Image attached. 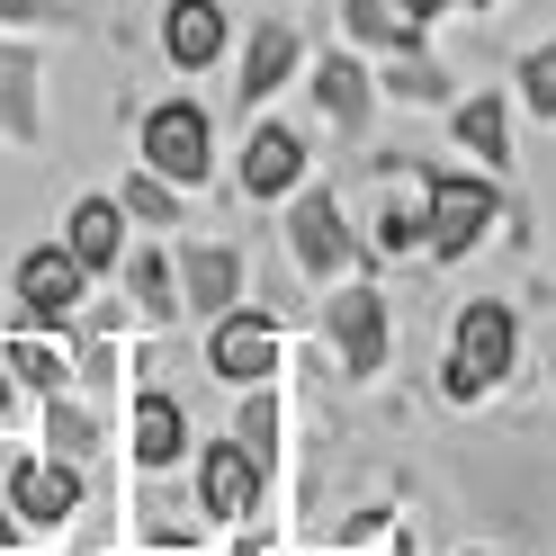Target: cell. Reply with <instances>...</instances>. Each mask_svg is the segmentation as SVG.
Listing matches in <instances>:
<instances>
[{
	"label": "cell",
	"mask_w": 556,
	"mask_h": 556,
	"mask_svg": "<svg viewBox=\"0 0 556 556\" xmlns=\"http://www.w3.org/2000/svg\"><path fill=\"white\" fill-rule=\"evenodd\" d=\"M233 440L252 448V467L269 476V458H278V395H269V387H252V395H242V413H233Z\"/></svg>",
	"instance_id": "23"
},
{
	"label": "cell",
	"mask_w": 556,
	"mask_h": 556,
	"mask_svg": "<svg viewBox=\"0 0 556 556\" xmlns=\"http://www.w3.org/2000/svg\"><path fill=\"white\" fill-rule=\"evenodd\" d=\"M63 252H73L81 269H117V252H126V206H117V198H81L73 216H63Z\"/></svg>",
	"instance_id": "16"
},
{
	"label": "cell",
	"mask_w": 556,
	"mask_h": 556,
	"mask_svg": "<svg viewBox=\"0 0 556 556\" xmlns=\"http://www.w3.org/2000/svg\"><path fill=\"white\" fill-rule=\"evenodd\" d=\"M81 377H90V387H109V377H117V351H109V341H90V351H81Z\"/></svg>",
	"instance_id": "30"
},
{
	"label": "cell",
	"mask_w": 556,
	"mask_h": 556,
	"mask_svg": "<svg viewBox=\"0 0 556 556\" xmlns=\"http://www.w3.org/2000/svg\"><path fill=\"white\" fill-rule=\"evenodd\" d=\"M81 278H90V269L63 252V242H37V252L18 261V278H10V288H18V315H27V324H73V315H81Z\"/></svg>",
	"instance_id": "6"
},
{
	"label": "cell",
	"mask_w": 556,
	"mask_h": 556,
	"mask_svg": "<svg viewBox=\"0 0 556 556\" xmlns=\"http://www.w3.org/2000/svg\"><path fill=\"white\" fill-rule=\"evenodd\" d=\"M395 10H404V18H422V27H431V18L448 10V0H395Z\"/></svg>",
	"instance_id": "31"
},
{
	"label": "cell",
	"mask_w": 556,
	"mask_h": 556,
	"mask_svg": "<svg viewBox=\"0 0 556 556\" xmlns=\"http://www.w3.org/2000/svg\"><path fill=\"white\" fill-rule=\"evenodd\" d=\"M315 324L332 332V351H341L351 377L387 368V296H377V288H332V296L315 305Z\"/></svg>",
	"instance_id": "5"
},
{
	"label": "cell",
	"mask_w": 556,
	"mask_h": 556,
	"mask_svg": "<svg viewBox=\"0 0 556 556\" xmlns=\"http://www.w3.org/2000/svg\"><path fill=\"white\" fill-rule=\"evenodd\" d=\"M170 269H180V315L216 324L225 305H242V252H233V242H180Z\"/></svg>",
	"instance_id": "8"
},
{
	"label": "cell",
	"mask_w": 556,
	"mask_h": 556,
	"mask_svg": "<svg viewBox=\"0 0 556 556\" xmlns=\"http://www.w3.org/2000/svg\"><path fill=\"white\" fill-rule=\"evenodd\" d=\"M440 387H448V395H458V404H476V395H484V377H476V368H467L458 351H448V368H440Z\"/></svg>",
	"instance_id": "28"
},
{
	"label": "cell",
	"mask_w": 556,
	"mask_h": 556,
	"mask_svg": "<svg viewBox=\"0 0 556 556\" xmlns=\"http://www.w3.org/2000/svg\"><path fill=\"white\" fill-rule=\"evenodd\" d=\"M377 242H387V252H422V206H387V216H377Z\"/></svg>",
	"instance_id": "27"
},
{
	"label": "cell",
	"mask_w": 556,
	"mask_h": 556,
	"mask_svg": "<svg viewBox=\"0 0 556 556\" xmlns=\"http://www.w3.org/2000/svg\"><path fill=\"white\" fill-rule=\"evenodd\" d=\"M10 511L27 520V530H63V520L81 511V467H63V458H18V467H10Z\"/></svg>",
	"instance_id": "10"
},
{
	"label": "cell",
	"mask_w": 556,
	"mask_h": 556,
	"mask_svg": "<svg viewBox=\"0 0 556 556\" xmlns=\"http://www.w3.org/2000/svg\"><path fill=\"white\" fill-rule=\"evenodd\" d=\"M387 90H395V99H413V109H440V99H448V73H440L422 46H413V54H395V63H387Z\"/></svg>",
	"instance_id": "24"
},
{
	"label": "cell",
	"mask_w": 556,
	"mask_h": 556,
	"mask_svg": "<svg viewBox=\"0 0 556 556\" xmlns=\"http://www.w3.org/2000/svg\"><path fill=\"white\" fill-rule=\"evenodd\" d=\"M233 180H242V198H296V180H305V135L296 126H252L242 135V162H233Z\"/></svg>",
	"instance_id": "9"
},
{
	"label": "cell",
	"mask_w": 556,
	"mask_h": 556,
	"mask_svg": "<svg viewBox=\"0 0 556 556\" xmlns=\"http://www.w3.org/2000/svg\"><path fill=\"white\" fill-rule=\"evenodd\" d=\"M206 368H216L225 387H269V368H278V315H261V305H225V315L206 324Z\"/></svg>",
	"instance_id": "3"
},
{
	"label": "cell",
	"mask_w": 556,
	"mask_h": 556,
	"mask_svg": "<svg viewBox=\"0 0 556 556\" xmlns=\"http://www.w3.org/2000/svg\"><path fill=\"white\" fill-rule=\"evenodd\" d=\"M90 448H99V413H90V404H73V395L54 387V404H46V458L90 467Z\"/></svg>",
	"instance_id": "21"
},
{
	"label": "cell",
	"mask_w": 556,
	"mask_h": 556,
	"mask_svg": "<svg viewBox=\"0 0 556 556\" xmlns=\"http://www.w3.org/2000/svg\"><path fill=\"white\" fill-rule=\"evenodd\" d=\"M261 467H252V448L242 440H206L198 448V511L206 520H252L261 511Z\"/></svg>",
	"instance_id": "7"
},
{
	"label": "cell",
	"mask_w": 556,
	"mask_h": 556,
	"mask_svg": "<svg viewBox=\"0 0 556 556\" xmlns=\"http://www.w3.org/2000/svg\"><path fill=\"white\" fill-rule=\"evenodd\" d=\"M511 90H520V109L530 117H556V46H530L511 63Z\"/></svg>",
	"instance_id": "25"
},
{
	"label": "cell",
	"mask_w": 556,
	"mask_h": 556,
	"mask_svg": "<svg viewBox=\"0 0 556 556\" xmlns=\"http://www.w3.org/2000/svg\"><path fill=\"white\" fill-rule=\"evenodd\" d=\"M458 359L484 377V387H494V377L520 359V315H511L503 296H476L467 315H458Z\"/></svg>",
	"instance_id": "12"
},
{
	"label": "cell",
	"mask_w": 556,
	"mask_h": 556,
	"mask_svg": "<svg viewBox=\"0 0 556 556\" xmlns=\"http://www.w3.org/2000/svg\"><path fill=\"white\" fill-rule=\"evenodd\" d=\"M377 556H404V539H387V547H377Z\"/></svg>",
	"instance_id": "34"
},
{
	"label": "cell",
	"mask_w": 556,
	"mask_h": 556,
	"mask_svg": "<svg viewBox=\"0 0 556 556\" xmlns=\"http://www.w3.org/2000/svg\"><path fill=\"white\" fill-rule=\"evenodd\" d=\"M54 0H0V27H46Z\"/></svg>",
	"instance_id": "29"
},
{
	"label": "cell",
	"mask_w": 556,
	"mask_h": 556,
	"mask_svg": "<svg viewBox=\"0 0 556 556\" xmlns=\"http://www.w3.org/2000/svg\"><path fill=\"white\" fill-rule=\"evenodd\" d=\"M0 368H10L18 387H37V395H54V387H63V359L46 351V341H10V359H0Z\"/></svg>",
	"instance_id": "26"
},
{
	"label": "cell",
	"mask_w": 556,
	"mask_h": 556,
	"mask_svg": "<svg viewBox=\"0 0 556 556\" xmlns=\"http://www.w3.org/2000/svg\"><path fill=\"white\" fill-rule=\"evenodd\" d=\"M0 135H18V144H37L46 135V109H37V54L0 37Z\"/></svg>",
	"instance_id": "17"
},
{
	"label": "cell",
	"mask_w": 556,
	"mask_h": 556,
	"mask_svg": "<svg viewBox=\"0 0 556 556\" xmlns=\"http://www.w3.org/2000/svg\"><path fill=\"white\" fill-rule=\"evenodd\" d=\"M242 556H269V547H242Z\"/></svg>",
	"instance_id": "36"
},
{
	"label": "cell",
	"mask_w": 556,
	"mask_h": 556,
	"mask_svg": "<svg viewBox=\"0 0 556 556\" xmlns=\"http://www.w3.org/2000/svg\"><path fill=\"white\" fill-rule=\"evenodd\" d=\"M467 10H494V0H467Z\"/></svg>",
	"instance_id": "35"
},
{
	"label": "cell",
	"mask_w": 556,
	"mask_h": 556,
	"mask_svg": "<svg viewBox=\"0 0 556 556\" xmlns=\"http://www.w3.org/2000/svg\"><path fill=\"white\" fill-rule=\"evenodd\" d=\"M170 556H189V547H170Z\"/></svg>",
	"instance_id": "37"
},
{
	"label": "cell",
	"mask_w": 556,
	"mask_h": 556,
	"mask_svg": "<svg viewBox=\"0 0 556 556\" xmlns=\"http://www.w3.org/2000/svg\"><path fill=\"white\" fill-rule=\"evenodd\" d=\"M135 467L144 476H162V467H180L189 458V413H180V395H162V387H144L135 395Z\"/></svg>",
	"instance_id": "13"
},
{
	"label": "cell",
	"mask_w": 556,
	"mask_h": 556,
	"mask_svg": "<svg viewBox=\"0 0 556 556\" xmlns=\"http://www.w3.org/2000/svg\"><path fill=\"white\" fill-rule=\"evenodd\" d=\"M144 170H162L170 189H189L216 170V117L198 109V99H162L144 109Z\"/></svg>",
	"instance_id": "2"
},
{
	"label": "cell",
	"mask_w": 556,
	"mask_h": 556,
	"mask_svg": "<svg viewBox=\"0 0 556 556\" xmlns=\"http://www.w3.org/2000/svg\"><path fill=\"white\" fill-rule=\"evenodd\" d=\"M296 63H305L296 18H261V27H252V46H242V81H233V99H242V109H261L269 90H288V81H296Z\"/></svg>",
	"instance_id": "11"
},
{
	"label": "cell",
	"mask_w": 556,
	"mask_h": 556,
	"mask_svg": "<svg viewBox=\"0 0 556 556\" xmlns=\"http://www.w3.org/2000/svg\"><path fill=\"white\" fill-rule=\"evenodd\" d=\"M494 216H503L494 170H484V180H467V170H431V198H422V252H431V261H467Z\"/></svg>",
	"instance_id": "1"
},
{
	"label": "cell",
	"mask_w": 556,
	"mask_h": 556,
	"mask_svg": "<svg viewBox=\"0 0 556 556\" xmlns=\"http://www.w3.org/2000/svg\"><path fill=\"white\" fill-rule=\"evenodd\" d=\"M162 54L180 63V73L225 63V10H216V0H170V10H162Z\"/></svg>",
	"instance_id": "15"
},
{
	"label": "cell",
	"mask_w": 556,
	"mask_h": 556,
	"mask_svg": "<svg viewBox=\"0 0 556 556\" xmlns=\"http://www.w3.org/2000/svg\"><path fill=\"white\" fill-rule=\"evenodd\" d=\"M126 269V296H135V315H153V324H180V269H170V252H117Z\"/></svg>",
	"instance_id": "19"
},
{
	"label": "cell",
	"mask_w": 556,
	"mask_h": 556,
	"mask_svg": "<svg viewBox=\"0 0 556 556\" xmlns=\"http://www.w3.org/2000/svg\"><path fill=\"white\" fill-rule=\"evenodd\" d=\"M341 27H351V46H368V54H413L422 46V18H404L395 0H341Z\"/></svg>",
	"instance_id": "18"
},
{
	"label": "cell",
	"mask_w": 556,
	"mask_h": 556,
	"mask_svg": "<svg viewBox=\"0 0 556 556\" xmlns=\"http://www.w3.org/2000/svg\"><path fill=\"white\" fill-rule=\"evenodd\" d=\"M0 547H18V520H10V511H0Z\"/></svg>",
	"instance_id": "33"
},
{
	"label": "cell",
	"mask_w": 556,
	"mask_h": 556,
	"mask_svg": "<svg viewBox=\"0 0 556 556\" xmlns=\"http://www.w3.org/2000/svg\"><path fill=\"white\" fill-rule=\"evenodd\" d=\"M315 109L341 126V135H368V109H377V73L359 54H324L315 63Z\"/></svg>",
	"instance_id": "14"
},
{
	"label": "cell",
	"mask_w": 556,
	"mask_h": 556,
	"mask_svg": "<svg viewBox=\"0 0 556 556\" xmlns=\"http://www.w3.org/2000/svg\"><path fill=\"white\" fill-rule=\"evenodd\" d=\"M448 135H458V144H467L484 170H503V162H511V117H503V99H467V109L448 117Z\"/></svg>",
	"instance_id": "20"
},
{
	"label": "cell",
	"mask_w": 556,
	"mask_h": 556,
	"mask_svg": "<svg viewBox=\"0 0 556 556\" xmlns=\"http://www.w3.org/2000/svg\"><path fill=\"white\" fill-rule=\"evenodd\" d=\"M10 395H18V377H10V368H0V422H10Z\"/></svg>",
	"instance_id": "32"
},
{
	"label": "cell",
	"mask_w": 556,
	"mask_h": 556,
	"mask_svg": "<svg viewBox=\"0 0 556 556\" xmlns=\"http://www.w3.org/2000/svg\"><path fill=\"white\" fill-rule=\"evenodd\" d=\"M288 252H296V269L305 278H341L351 269V225H341V198L332 189H305L296 180V206H288Z\"/></svg>",
	"instance_id": "4"
},
{
	"label": "cell",
	"mask_w": 556,
	"mask_h": 556,
	"mask_svg": "<svg viewBox=\"0 0 556 556\" xmlns=\"http://www.w3.org/2000/svg\"><path fill=\"white\" fill-rule=\"evenodd\" d=\"M117 206H126V225H153V233L180 225V189H170L162 170H135V180L117 189Z\"/></svg>",
	"instance_id": "22"
}]
</instances>
